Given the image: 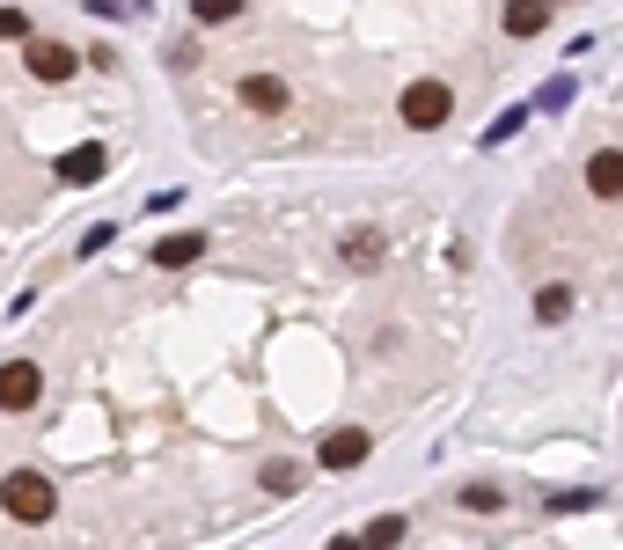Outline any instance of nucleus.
Segmentation results:
<instances>
[{
	"label": "nucleus",
	"instance_id": "obj_7",
	"mask_svg": "<svg viewBox=\"0 0 623 550\" xmlns=\"http://www.w3.org/2000/svg\"><path fill=\"white\" fill-rule=\"evenodd\" d=\"M587 192L623 198V147H595V154H587Z\"/></svg>",
	"mask_w": 623,
	"mask_h": 550
},
{
	"label": "nucleus",
	"instance_id": "obj_18",
	"mask_svg": "<svg viewBox=\"0 0 623 550\" xmlns=\"http://www.w3.org/2000/svg\"><path fill=\"white\" fill-rule=\"evenodd\" d=\"M462 506H470V514H499V484H462Z\"/></svg>",
	"mask_w": 623,
	"mask_h": 550
},
{
	"label": "nucleus",
	"instance_id": "obj_16",
	"mask_svg": "<svg viewBox=\"0 0 623 550\" xmlns=\"http://www.w3.org/2000/svg\"><path fill=\"white\" fill-rule=\"evenodd\" d=\"M543 506H551V514H579V506H601V492L595 484H579V492H551Z\"/></svg>",
	"mask_w": 623,
	"mask_h": 550
},
{
	"label": "nucleus",
	"instance_id": "obj_14",
	"mask_svg": "<svg viewBox=\"0 0 623 550\" xmlns=\"http://www.w3.org/2000/svg\"><path fill=\"white\" fill-rule=\"evenodd\" d=\"M257 478H264V492H301V462H287V455H279V462H264Z\"/></svg>",
	"mask_w": 623,
	"mask_h": 550
},
{
	"label": "nucleus",
	"instance_id": "obj_22",
	"mask_svg": "<svg viewBox=\"0 0 623 550\" xmlns=\"http://www.w3.org/2000/svg\"><path fill=\"white\" fill-rule=\"evenodd\" d=\"M323 550H367V543H360V536H331Z\"/></svg>",
	"mask_w": 623,
	"mask_h": 550
},
{
	"label": "nucleus",
	"instance_id": "obj_2",
	"mask_svg": "<svg viewBox=\"0 0 623 550\" xmlns=\"http://www.w3.org/2000/svg\"><path fill=\"white\" fill-rule=\"evenodd\" d=\"M448 118H455V89H448V81H411L404 89V125L411 133H440Z\"/></svg>",
	"mask_w": 623,
	"mask_h": 550
},
{
	"label": "nucleus",
	"instance_id": "obj_21",
	"mask_svg": "<svg viewBox=\"0 0 623 550\" xmlns=\"http://www.w3.org/2000/svg\"><path fill=\"white\" fill-rule=\"evenodd\" d=\"M0 37H15V45H30V15H23V8H0Z\"/></svg>",
	"mask_w": 623,
	"mask_h": 550
},
{
	"label": "nucleus",
	"instance_id": "obj_13",
	"mask_svg": "<svg viewBox=\"0 0 623 550\" xmlns=\"http://www.w3.org/2000/svg\"><path fill=\"white\" fill-rule=\"evenodd\" d=\"M573 316V287H543L535 294V323H565Z\"/></svg>",
	"mask_w": 623,
	"mask_h": 550
},
{
	"label": "nucleus",
	"instance_id": "obj_10",
	"mask_svg": "<svg viewBox=\"0 0 623 550\" xmlns=\"http://www.w3.org/2000/svg\"><path fill=\"white\" fill-rule=\"evenodd\" d=\"M337 257L353 264V272H374L382 264V228H353V236L337 242Z\"/></svg>",
	"mask_w": 623,
	"mask_h": 550
},
{
	"label": "nucleus",
	"instance_id": "obj_5",
	"mask_svg": "<svg viewBox=\"0 0 623 550\" xmlns=\"http://www.w3.org/2000/svg\"><path fill=\"white\" fill-rule=\"evenodd\" d=\"M103 169H111V147L103 140H81L59 154V184H103Z\"/></svg>",
	"mask_w": 623,
	"mask_h": 550
},
{
	"label": "nucleus",
	"instance_id": "obj_20",
	"mask_svg": "<svg viewBox=\"0 0 623 550\" xmlns=\"http://www.w3.org/2000/svg\"><path fill=\"white\" fill-rule=\"evenodd\" d=\"M111 242H118V228H111V220H96V228H89V236H81V257H103V250H111Z\"/></svg>",
	"mask_w": 623,
	"mask_h": 550
},
{
	"label": "nucleus",
	"instance_id": "obj_19",
	"mask_svg": "<svg viewBox=\"0 0 623 550\" xmlns=\"http://www.w3.org/2000/svg\"><path fill=\"white\" fill-rule=\"evenodd\" d=\"M192 15H198V23H235L242 0H192Z\"/></svg>",
	"mask_w": 623,
	"mask_h": 550
},
{
	"label": "nucleus",
	"instance_id": "obj_12",
	"mask_svg": "<svg viewBox=\"0 0 623 550\" xmlns=\"http://www.w3.org/2000/svg\"><path fill=\"white\" fill-rule=\"evenodd\" d=\"M404 528H411L404 514H374V522L360 528V543H367V550H396V543H404Z\"/></svg>",
	"mask_w": 623,
	"mask_h": 550
},
{
	"label": "nucleus",
	"instance_id": "obj_4",
	"mask_svg": "<svg viewBox=\"0 0 623 550\" xmlns=\"http://www.w3.org/2000/svg\"><path fill=\"white\" fill-rule=\"evenodd\" d=\"M367 455H374V440H367L360 426H337L331 440H323V448H315V462H323V470H360Z\"/></svg>",
	"mask_w": 623,
	"mask_h": 550
},
{
	"label": "nucleus",
	"instance_id": "obj_15",
	"mask_svg": "<svg viewBox=\"0 0 623 550\" xmlns=\"http://www.w3.org/2000/svg\"><path fill=\"white\" fill-rule=\"evenodd\" d=\"M528 125V103H514V111H499V118L484 125V147H499V140H514V133H521Z\"/></svg>",
	"mask_w": 623,
	"mask_h": 550
},
{
	"label": "nucleus",
	"instance_id": "obj_11",
	"mask_svg": "<svg viewBox=\"0 0 623 550\" xmlns=\"http://www.w3.org/2000/svg\"><path fill=\"white\" fill-rule=\"evenodd\" d=\"M206 257V236H162L154 242V264H162V272H184V264H198Z\"/></svg>",
	"mask_w": 623,
	"mask_h": 550
},
{
	"label": "nucleus",
	"instance_id": "obj_9",
	"mask_svg": "<svg viewBox=\"0 0 623 550\" xmlns=\"http://www.w3.org/2000/svg\"><path fill=\"white\" fill-rule=\"evenodd\" d=\"M506 37H543V23H551V0H506Z\"/></svg>",
	"mask_w": 623,
	"mask_h": 550
},
{
	"label": "nucleus",
	"instance_id": "obj_6",
	"mask_svg": "<svg viewBox=\"0 0 623 550\" xmlns=\"http://www.w3.org/2000/svg\"><path fill=\"white\" fill-rule=\"evenodd\" d=\"M23 59H30V73H37V81H67V73H73V51L59 45V37H30Z\"/></svg>",
	"mask_w": 623,
	"mask_h": 550
},
{
	"label": "nucleus",
	"instance_id": "obj_1",
	"mask_svg": "<svg viewBox=\"0 0 623 550\" xmlns=\"http://www.w3.org/2000/svg\"><path fill=\"white\" fill-rule=\"evenodd\" d=\"M0 506H8L15 522H51L59 492H51L45 470H8V478H0Z\"/></svg>",
	"mask_w": 623,
	"mask_h": 550
},
{
	"label": "nucleus",
	"instance_id": "obj_8",
	"mask_svg": "<svg viewBox=\"0 0 623 550\" xmlns=\"http://www.w3.org/2000/svg\"><path fill=\"white\" fill-rule=\"evenodd\" d=\"M235 96L250 103L257 118H272V111H287V81H279V73H250V81H242Z\"/></svg>",
	"mask_w": 623,
	"mask_h": 550
},
{
	"label": "nucleus",
	"instance_id": "obj_17",
	"mask_svg": "<svg viewBox=\"0 0 623 550\" xmlns=\"http://www.w3.org/2000/svg\"><path fill=\"white\" fill-rule=\"evenodd\" d=\"M579 89H573V73H557V81H543V96H535V111H565Z\"/></svg>",
	"mask_w": 623,
	"mask_h": 550
},
{
	"label": "nucleus",
	"instance_id": "obj_3",
	"mask_svg": "<svg viewBox=\"0 0 623 550\" xmlns=\"http://www.w3.org/2000/svg\"><path fill=\"white\" fill-rule=\"evenodd\" d=\"M37 397H45V367L37 359H8L0 367V411H30Z\"/></svg>",
	"mask_w": 623,
	"mask_h": 550
}]
</instances>
